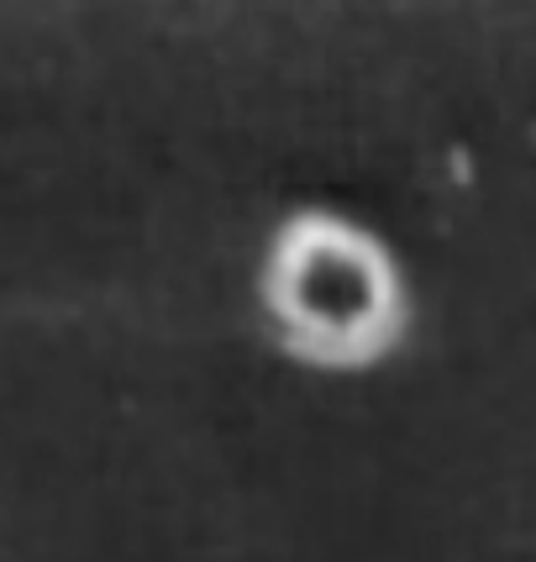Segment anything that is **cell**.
<instances>
[{
	"label": "cell",
	"instance_id": "obj_1",
	"mask_svg": "<svg viewBox=\"0 0 536 562\" xmlns=\"http://www.w3.org/2000/svg\"><path fill=\"white\" fill-rule=\"evenodd\" d=\"M258 294L279 352L321 373L373 368L411 321L390 247L332 211H300L273 232Z\"/></svg>",
	"mask_w": 536,
	"mask_h": 562
}]
</instances>
